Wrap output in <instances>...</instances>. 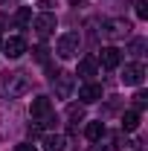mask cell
<instances>
[{"mask_svg": "<svg viewBox=\"0 0 148 151\" xmlns=\"http://www.w3.org/2000/svg\"><path fill=\"white\" fill-rule=\"evenodd\" d=\"M23 93H29V76L23 70L0 76V96L3 99H15V96H23Z\"/></svg>", "mask_w": 148, "mask_h": 151, "instance_id": "1", "label": "cell"}, {"mask_svg": "<svg viewBox=\"0 0 148 151\" xmlns=\"http://www.w3.org/2000/svg\"><path fill=\"white\" fill-rule=\"evenodd\" d=\"M50 81H52V87H55V96H58V99H70V96H73V87H75L73 73L50 70Z\"/></svg>", "mask_w": 148, "mask_h": 151, "instance_id": "2", "label": "cell"}, {"mask_svg": "<svg viewBox=\"0 0 148 151\" xmlns=\"http://www.w3.org/2000/svg\"><path fill=\"white\" fill-rule=\"evenodd\" d=\"M29 113H32V119H38L41 125H52V122H55L50 96H35V99H32V105H29Z\"/></svg>", "mask_w": 148, "mask_h": 151, "instance_id": "3", "label": "cell"}, {"mask_svg": "<svg viewBox=\"0 0 148 151\" xmlns=\"http://www.w3.org/2000/svg\"><path fill=\"white\" fill-rule=\"evenodd\" d=\"M78 47H81V38H78V32H67V35L58 38L55 52H58L61 58H75V55H78Z\"/></svg>", "mask_w": 148, "mask_h": 151, "instance_id": "4", "label": "cell"}, {"mask_svg": "<svg viewBox=\"0 0 148 151\" xmlns=\"http://www.w3.org/2000/svg\"><path fill=\"white\" fill-rule=\"evenodd\" d=\"M55 26H58V20H55L52 12H44V15H38V18L32 20V29L38 32V38H50L55 32Z\"/></svg>", "mask_w": 148, "mask_h": 151, "instance_id": "5", "label": "cell"}, {"mask_svg": "<svg viewBox=\"0 0 148 151\" xmlns=\"http://www.w3.org/2000/svg\"><path fill=\"white\" fill-rule=\"evenodd\" d=\"M102 35L105 38H113V41H119V38H128L131 35V23L122 18H113L105 23V29H102Z\"/></svg>", "mask_w": 148, "mask_h": 151, "instance_id": "6", "label": "cell"}, {"mask_svg": "<svg viewBox=\"0 0 148 151\" xmlns=\"http://www.w3.org/2000/svg\"><path fill=\"white\" fill-rule=\"evenodd\" d=\"M0 50H3V55H9V58H20L26 52V41L20 35H12V38H6V41L0 44Z\"/></svg>", "mask_w": 148, "mask_h": 151, "instance_id": "7", "label": "cell"}, {"mask_svg": "<svg viewBox=\"0 0 148 151\" xmlns=\"http://www.w3.org/2000/svg\"><path fill=\"white\" fill-rule=\"evenodd\" d=\"M142 78H145V67H142L139 61H134V64H128V67L122 70V81L131 84V87H139Z\"/></svg>", "mask_w": 148, "mask_h": 151, "instance_id": "8", "label": "cell"}, {"mask_svg": "<svg viewBox=\"0 0 148 151\" xmlns=\"http://www.w3.org/2000/svg\"><path fill=\"white\" fill-rule=\"evenodd\" d=\"M105 70H116L119 67V61H122V52L116 50V47H102V52H99V58H96Z\"/></svg>", "mask_w": 148, "mask_h": 151, "instance_id": "9", "label": "cell"}, {"mask_svg": "<svg viewBox=\"0 0 148 151\" xmlns=\"http://www.w3.org/2000/svg\"><path fill=\"white\" fill-rule=\"evenodd\" d=\"M78 99H81L84 105H93V102H99V99H102V84H93V81L81 84V90H78Z\"/></svg>", "mask_w": 148, "mask_h": 151, "instance_id": "10", "label": "cell"}, {"mask_svg": "<svg viewBox=\"0 0 148 151\" xmlns=\"http://www.w3.org/2000/svg\"><path fill=\"white\" fill-rule=\"evenodd\" d=\"M96 70H99V61H96L93 55H84L81 61H78V73H75V76H81V78H93Z\"/></svg>", "mask_w": 148, "mask_h": 151, "instance_id": "11", "label": "cell"}, {"mask_svg": "<svg viewBox=\"0 0 148 151\" xmlns=\"http://www.w3.org/2000/svg\"><path fill=\"white\" fill-rule=\"evenodd\" d=\"M41 145H44V151H64V145H67V139H64L61 134H47Z\"/></svg>", "mask_w": 148, "mask_h": 151, "instance_id": "12", "label": "cell"}, {"mask_svg": "<svg viewBox=\"0 0 148 151\" xmlns=\"http://www.w3.org/2000/svg\"><path fill=\"white\" fill-rule=\"evenodd\" d=\"M84 137L90 139V142H99L102 137H105V122L99 119V122H87V128H84Z\"/></svg>", "mask_w": 148, "mask_h": 151, "instance_id": "13", "label": "cell"}, {"mask_svg": "<svg viewBox=\"0 0 148 151\" xmlns=\"http://www.w3.org/2000/svg\"><path fill=\"white\" fill-rule=\"evenodd\" d=\"M139 128V111H125L122 113V131H137Z\"/></svg>", "mask_w": 148, "mask_h": 151, "instance_id": "14", "label": "cell"}, {"mask_svg": "<svg viewBox=\"0 0 148 151\" xmlns=\"http://www.w3.org/2000/svg\"><path fill=\"white\" fill-rule=\"evenodd\" d=\"M32 55H35L38 64H47V58H50V47H47V44H38L35 50H32Z\"/></svg>", "mask_w": 148, "mask_h": 151, "instance_id": "15", "label": "cell"}, {"mask_svg": "<svg viewBox=\"0 0 148 151\" xmlns=\"http://www.w3.org/2000/svg\"><path fill=\"white\" fill-rule=\"evenodd\" d=\"M29 20H32V12H29L26 6H23V9H18V15H15V26H26Z\"/></svg>", "mask_w": 148, "mask_h": 151, "instance_id": "16", "label": "cell"}, {"mask_svg": "<svg viewBox=\"0 0 148 151\" xmlns=\"http://www.w3.org/2000/svg\"><path fill=\"white\" fill-rule=\"evenodd\" d=\"M148 105V93L145 90H137V96H134V111H142Z\"/></svg>", "mask_w": 148, "mask_h": 151, "instance_id": "17", "label": "cell"}, {"mask_svg": "<svg viewBox=\"0 0 148 151\" xmlns=\"http://www.w3.org/2000/svg\"><path fill=\"white\" fill-rule=\"evenodd\" d=\"M67 116L73 119V128H75V122H81V119H84V111H81V108H75V105H70V111H67Z\"/></svg>", "mask_w": 148, "mask_h": 151, "instance_id": "18", "label": "cell"}, {"mask_svg": "<svg viewBox=\"0 0 148 151\" xmlns=\"http://www.w3.org/2000/svg\"><path fill=\"white\" fill-rule=\"evenodd\" d=\"M142 50H145V38H134L131 41V52L134 55H142Z\"/></svg>", "mask_w": 148, "mask_h": 151, "instance_id": "19", "label": "cell"}, {"mask_svg": "<svg viewBox=\"0 0 148 151\" xmlns=\"http://www.w3.org/2000/svg\"><path fill=\"white\" fill-rule=\"evenodd\" d=\"M137 15H139L142 20L148 18V0H139V3H137Z\"/></svg>", "mask_w": 148, "mask_h": 151, "instance_id": "20", "label": "cell"}, {"mask_svg": "<svg viewBox=\"0 0 148 151\" xmlns=\"http://www.w3.org/2000/svg\"><path fill=\"white\" fill-rule=\"evenodd\" d=\"M15 151H35V145H29V142H23V145H18Z\"/></svg>", "mask_w": 148, "mask_h": 151, "instance_id": "21", "label": "cell"}, {"mask_svg": "<svg viewBox=\"0 0 148 151\" xmlns=\"http://www.w3.org/2000/svg\"><path fill=\"white\" fill-rule=\"evenodd\" d=\"M90 151H111V148H108V145H102V142H96V145H93Z\"/></svg>", "mask_w": 148, "mask_h": 151, "instance_id": "22", "label": "cell"}, {"mask_svg": "<svg viewBox=\"0 0 148 151\" xmlns=\"http://www.w3.org/2000/svg\"><path fill=\"white\" fill-rule=\"evenodd\" d=\"M52 3H55V0H41V6H44V9H50Z\"/></svg>", "mask_w": 148, "mask_h": 151, "instance_id": "23", "label": "cell"}, {"mask_svg": "<svg viewBox=\"0 0 148 151\" xmlns=\"http://www.w3.org/2000/svg\"><path fill=\"white\" fill-rule=\"evenodd\" d=\"M0 44H3V41H0Z\"/></svg>", "mask_w": 148, "mask_h": 151, "instance_id": "24", "label": "cell"}]
</instances>
